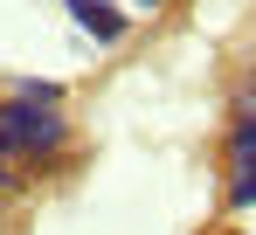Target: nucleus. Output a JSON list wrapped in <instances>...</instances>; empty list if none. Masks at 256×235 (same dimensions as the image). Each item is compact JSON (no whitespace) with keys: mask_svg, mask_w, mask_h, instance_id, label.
Returning <instances> with one entry per match:
<instances>
[{"mask_svg":"<svg viewBox=\"0 0 256 235\" xmlns=\"http://www.w3.org/2000/svg\"><path fill=\"white\" fill-rule=\"evenodd\" d=\"M0 138L21 166H48V159L70 152V111L56 104H28V97H7L0 90Z\"/></svg>","mask_w":256,"mask_h":235,"instance_id":"nucleus-1","label":"nucleus"},{"mask_svg":"<svg viewBox=\"0 0 256 235\" xmlns=\"http://www.w3.org/2000/svg\"><path fill=\"white\" fill-rule=\"evenodd\" d=\"M62 14L84 28L97 48H111V42H125V28H132V14L118 7V0H62Z\"/></svg>","mask_w":256,"mask_h":235,"instance_id":"nucleus-2","label":"nucleus"},{"mask_svg":"<svg viewBox=\"0 0 256 235\" xmlns=\"http://www.w3.org/2000/svg\"><path fill=\"white\" fill-rule=\"evenodd\" d=\"M7 97H28V104H56L62 111V83H48V76H14Z\"/></svg>","mask_w":256,"mask_h":235,"instance_id":"nucleus-3","label":"nucleus"},{"mask_svg":"<svg viewBox=\"0 0 256 235\" xmlns=\"http://www.w3.org/2000/svg\"><path fill=\"white\" fill-rule=\"evenodd\" d=\"M228 166H256V124H228Z\"/></svg>","mask_w":256,"mask_h":235,"instance_id":"nucleus-4","label":"nucleus"},{"mask_svg":"<svg viewBox=\"0 0 256 235\" xmlns=\"http://www.w3.org/2000/svg\"><path fill=\"white\" fill-rule=\"evenodd\" d=\"M228 208H256V166H236V180H228Z\"/></svg>","mask_w":256,"mask_h":235,"instance_id":"nucleus-5","label":"nucleus"},{"mask_svg":"<svg viewBox=\"0 0 256 235\" xmlns=\"http://www.w3.org/2000/svg\"><path fill=\"white\" fill-rule=\"evenodd\" d=\"M236 118H242V124H256V76L236 90Z\"/></svg>","mask_w":256,"mask_h":235,"instance_id":"nucleus-6","label":"nucleus"},{"mask_svg":"<svg viewBox=\"0 0 256 235\" xmlns=\"http://www.w3.org/2000/svg\"><path fill=\"white\" fill-rule=\"evenodd\" d=\"M14 187H21V166H0V200L14 194Z\"/></svg>","mask_w":256,"mask_h":235,"instance_id":"nucleus-7","label":"nucleus"},{"mask_svg":"<svg viewBox=\"0 0 256 235\" xmlns=\"http://www.w3.org/2000/svg\"><path fill=\"white\" fill-rule=\"evenodd\" d=\"M132 7H146V14H160V7H166V0H132Z\"/></svg>","mask_w":256,"mask_h":235,"instance_id":"nucleus-8","label":"nucleus"},{"mask_svg":"<svg viewBox=\"0 0 256 235\" xmlns=\"http://www.w3.org/2000/svg\"><path fill=\"white\" fill-rule=\"evenodd\" d=\"M0 166H14V152H7V138H0Z\"/></svg>","mask_w":256,"mask_h":235,"instance_id":"nucleus-9","label":"nucleus"},{"mask_svg":"<svg viewBox=\"0 0 256 235\" xmlns=\"http://www.w3.org/2000/svg\"><path fill=\"white\" fill-rule=\"evenodd\" d=\"M236 235H242V228H236Z\"/></svg>","mask_w":256,"mask_h":235,"instance_id":"nucleus-10","label":"nucleus"}]
</instances>
